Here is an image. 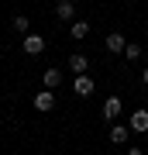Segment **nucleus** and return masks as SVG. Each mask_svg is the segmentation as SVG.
<instances>
[{"label":"nucleus","mask_w":148,"mask_h":155,"mask_svg":"<svg viewBox=\"0 0 148 155\" xmlns=\"http://www.w3.org/2000/svg\"><path fill=\"white\" fill-rule=\"evenodd\" d=\"M93 90H97V83H93V76H86V72H76V76H72V93L76 97H93Z\"/></svg>","instance_id":"obj_1"},{"label":"nucleus","mask_w":148,"mask_h":155,"mask_svg":"<svg viewBox=\"0 0 148 155\" xmlns=\"http://www.w3.org/2000/svg\"><path fill=\"white\" fill-rule=\"evenodd\" d=\"M21 48H24V55H41V52H45V38H41V35H31V31H28V35H24V41H21Z\"/></svg>","instance_id":"obj_2"},{"label":"nucleus","mask_w":148,"mask_h":155,"mask_svg":"<svg viewBox=\"0 0 148 155\" xmlns=\"http://www.w3.org/2000/svg\"><path fill=\"white\" fill-rule=\"evenodd\" d=\"M31 104H35V110H41V114H48L52 107H55V90H48V86H45L41 93H35V100H31Z\"/></svg>","instance_id":"obj_3"},{"label":"nucleus","mask_w":148,"mask_h":155,"mask_svg":"<svg viewBox=\"0 0 148 155\" xmlns=\"http://www.w3.org/2000/svg\"><path fill=\"white\" fill-rule=\"evenodd\" d=\"M127 127H131L134 134H141V131H148V110H145V107H138V110L131 114V121H127Z\"/></svg>","instance_id":"obj_4"},{"label":"nucleus","mask_w":148,"mask_h":155,"mask_svg":"<svg viewBox=\"0 0 148 155\" xmlns=\"http://www.w3.org/2000/svg\"><path fill=\"white\" fill-rule=\"evenodd\" d=\"M55 17L59 21H76V4L72 0H59L55 4Z\"/></svg>","instance_id":"obj_5"},{"label":"nucleus","mask_w":148,"mask_h":155,"mask_svg":"<svg viewBox=\"0 0 148 155\" xmlns=\"http://www.w3.org/2000/svg\"><path fill=\"white\" fill-rule=\"evenodd\" d=\"M121 107H124L121 97H107V100H104V117H107V121H114V117L121 114Z\"/></svg>","instance_id":"obj_6"},{"label":"nucleus","mask_w":148,"mask_h":155,"mask_svg":"<svg viewBox=\"0 0 148 155\" xmlns=\"http://www.w3.org/2000/svg\"><path fill=\"white\" fill-rule=\"evenodd\" d=\"M86 69H90V59L83 55V52H72L69 55V72L76 76V72H86Z\"/></svg>","instance_id":"obj_7"},{"label":"nucleus","mask_w":148,"mask_h":155,"mask_svg":"<svg viewBox=\"0 0 148 155\" xmlns=\"http://www.w3.org/2000/svg\"><path fill=\"white\" fill-rule=\"evenodd\" d=\"M104 45H107V52H110V55H114V52H124V45H127V41H124V35H121V31H110Z\"/></svg>","instance_id":"obj_8"},{"label":"nucleus","mask_w":148,"mask_h":155,"mask_svg":"<svg viewBox=\"0 0 148 155\" xmlns=\"http://www.w3.org/2000/svg\"><path fill=\"white\" fill-rule=\"evenodd\" d=\"M41 83L48 86V90H59V83H62V72L55 69V66H48V69L41 72Z\"/></svg>","instance_id":"obj_9"},{"label":"nucleus","mask_w":148,"mask_h":155,"mask_svg":"<svg viewBox=\"0 0 148 155\" xmlns=\"http://www.w3.org/2000/svg\"><path fill=\"white\" fill-rule=\"evenodd\" d=\"M127 134H131V127H127V124H114V127H110V141H114V145H124Z\"/></svg>","instance_id":"obj_10"},{"label":"nucleus","mask_w":148,"mask_h":155,"mask_svg":"<svg viewBox=\"0 0 148 155\" xmlns=\"http://www.w3.org/2000/svg\"><path fill=\"white\" fill-rule=\"evenodd\" d=\"M121 55H124L127 62H138V59H141V55H145V48H141V45H138V41H127V45H124V52H121Z\"/></svg>","instance_id":"obj_11"},{"label":"nucleus","mask_w":148,"mask_h":155,"mask_svg":"<svg viewBox=\"0 0 148 155\" xmlns=\"http://www.w3.org/2000/svg\"><path fill=\"white\" fill-rule=\"evenodd\" d=\"M69 35H72L76 41H83V38L90 35V21H72V24H69Z\"/></svg>","instance_id":"obj_12"},{"label":"nucleus","mask_w":148,"mask_h":155,"mask_svg":"<svg viewBox=\"0 0 148 155\" xmlns=\"http://www.w3.org/2000/svg\"><path fill=\"white\" fill-rule=\"evenodd\" d=\"M11 28H14L17 35H28V28H31V21H28V14H14V17H11Z\"/></svg>","instance_id":"obj_13"},{"label":"nucleus","mask_w":148,"mask_h":155,"mask_svg":"<svg viewBox=\"0 0 148 155\" xmlns=\"http://www.w3.org/2000/svg\"><path fill=\"white\" fill-rule=\"evenodd\" d=\"M141 83H145V86H148V66H145V72H141Z\"/></svg>","instance_id":"obj_14"}]
</instances>
